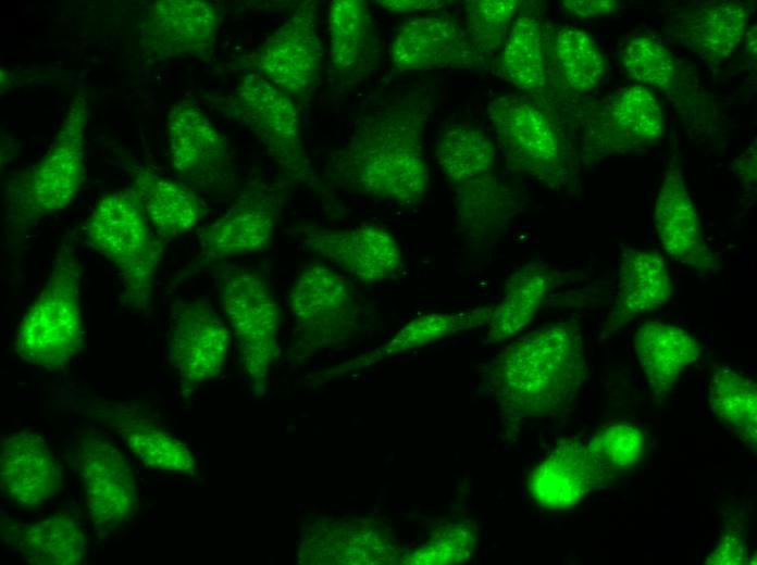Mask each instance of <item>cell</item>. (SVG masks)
<instances>
[{"label":"cell","mask_w":757,"mask_h":565,"mask_svg":"<svg viewBox=\"0 0 757 565\" xmlns=\"http://www.w3.org/2000/svg\"><path fill=\"white\" fill-rule=\"evenodd\" d=\"M0 486L13 503L25 508L41 506L63 488L61 466L45 438L16 431L2 443Z\"/></svg>","instance_id":"18"},{"label":"cell","mask_w":757,"mask_h":565,"mask_svg":"<svg viewBox=\"0 0 757 565\" xmlns=\"http://www.w3.org/2000/svg\"><path fill=\"white\" fill-rule=\"evenodd\" d=\"M645 440L638 428L616 424L594 434L586 448L598 467L609 477L632 469L644 454Z\"/></svg>","instance_id":"36"},{"label":"cell","mask_w":757,"mask_h":565,"mask_svg":"<svg viewBox=\"0 0 757 565\" xmlns=\"http://www.w3.org/2000/svg\"><path fill=\"white\" fill-rule=\"evenodd\" d=\"M221 303L252 394L260 398L281 355L280 310L273 289L257 272L227 268L221 276Z\"/></svg>","instance_id":"5"},{"label":"cell","mask_w":757,"mask_h":565,"mask_svg":"<svg viewBox=\"0 0 757 565\" xmlns=\"http://www.w3.org/2000/svg\"><path fill=\"white\" fill-rule=\"evenodd\" d=\"M87 102L83 92L72 101L46 155L16 187V211L26 221L67 208L85 176Z\"/></svg>","instance_id":"7"},{"label":"cell","mask_w":757,"mask_h":565,"mask_svg":"<svg viewBox=\"0 0 757 565\" xmlns=\"http://www.w3.org/2000/svg\"><path fill=\"white\" fill-rule=\"evenodd\" d=\"M301 543L300 555L309 564H397L401 550L383 526L367 519L315 525Z\"/></svg>","instance_id":"20"},{"label":"cell","mask_w":757,"mask_h":565,"mask_svg":"<svg viewBox=\"0 0 757 565\" xmlns=\"http://www.w3.org/2000/svg\"><path fill=\"white\" fill-rule=\"evenodd\" d=\"M82 275L83 267L73 254L57 255L45 285L15 329L13 350L23 363L59 371L80 351Z\"/></svg>","instance_id":"4"},{"label":"cell","mask_w":757,"mask_h":565,"mask_svg":"<svg viewBox=\"0 0 757 565\" xmlns=\"http://www.w3.org/2000/svg\"><path fill=\"white\" fill-rule=\"evenodd\" d=\"M609 479L593 460L586 444L566 441L533 469L529 491L538 505L563 510L575 506Z\"/></svg>","instance_id":"21"},{"label":"cell","mask_w":757,"mask_h":565,"mask_svg":"<svg viewBox=\"0 0 757 565\" xmlns=\"http://www.w3.org/2000/svg\"><path fill=\"white\" fill-rule=\"evenodd\" d=\"M518 8L519 2L514 0L467 2V21L473 42L485 50L498 48L507 36Z\"/></svg>","instance_id":"40"},{"label":"cell","mask_w":757,"mask_h":565,"mask_svg":"<svg viewBox=\"0 0 757 565\" xmlns=\"http://www.w3.org/2000/svg\"><path fill=\"white\" fill-rule=\"evenodd\" d=\"M301 242L312 254L362 282L385 281L402 266L395 237L376 224L343 229L306 227Z\"/></svg>","instance_id":"15"},{"label":"cell","mask_w":757,"mask_h":565,"mask_svg":"<svg viewBox=\"0 0 757 565\" xmlns=\"http://www.w3.org/2000/svg\"><path fill=\"white\" fill-rule=\"evenodd\" d=\"M747 378L727 366L712 371L709 403L716 418L749 447L757 439V388Z\"/></svg>","instance_id":"32"},{"label":"cell","mask_w":757,"mask_h":565,"mask_svg":"<svg viewBox=\"0 0 757 565\" xmlns=\"http://www.w3.org/2000/svg\"><path fill=\"white\" fill-rule=\"evenodd\" d=\"M220 23V12L210 1H154L139 21L140 50L157 61L204 56L213 48Z\"/></svg>","instance_id":"14"},{"label":"cell","mask_w":757,"mask_h":565,"mask_svg":"<svg viewBox=\"0 0 757 565\" xmlns=\"http://www.w3.org/2000/svg\"><path fill=\"white\" fill-rule=\"evenodd\" d=\"M746 561L747 549L743 538L737 532H727L720 537L706 563L746 564Z\"/></svg>","instance_id":"41"},{"label":"cell","mask_w":757,"mask_h":565,"mask_svg":"<svg viewBox=\"0 0 757 565\" xmlns=\"http://www.w3.org/2000/svg\"><path fill=\"white\" fill-rule=\"evenodd\" d=\"M553 56L560 75L574 90H591L601 79L603 55L594 39L580 28L564 26L557 30Z\"/></svg>","instance_id":"35"},{"label":"cell","mask_w":757,"mask_h":565,"mask_svg":"<svg viewBox=\"0 0 757 565\" xmlns=\"http://www.w3.org/2000/svg\"><path fill=\"white\" fill-rule=\"evenodd\" d=\"M634 350L654 398L672 390L682 372L700 356L698 341L685 329L665 322L642 324Z\"/></svg>","instance_id":"25"},{"label":"cell","mask_w":757,"mask_h":565,"mask_svg":"<svg viewBox=\"0 0 757 565\" xmlns=\"http://www.w3.org/2000/svg\"><path fill=\"white\" fill-rule=\"evenodd\" d=\"M84 230L89 246L116 269L124 304L136 311L146 310L165 242L152 229L133 189L102 196Z\"/></svg>","instance_id":"3"},{"label":"cell","mask_w":757,"mask_h":565,"mask_svg":"<svg viewBox=\"0 0 757 565\" xmlns=\"http://www.w3.org/2000/svg\"><path fill=\"white\" fill-rule=\"evenodd\" d=\"M460 27L445 16L409 18L390 46L393 65L400 72L462 66L471 53Z\"/></svg>","instance_id":"22"},{"label":"cell","mask_w":757,"mask_h":565,"mask_svg":"<svg viewBox=\"0 0 757 565\" xmlns=\"http://www.w3.org/2000/svg\"><path fill=\"white\" fill-rule=\"evenodd\" d=\"M501 67L508 80L521 90H537L545 85L543 35L538 22L519 17L506 40Z\"/></svg>","instance_id":"34"},{"label":"cell","mask_w":757,"mask_h":565,"mask_svg":"<svg viewBox=\"0 0 757 565\" xmlns=\"http://www.w3.org/2000/svg\"><path fill=\"white\" fill-rule=\"evenodd\" d=\"M583 339L570 322L520 337L491 360L485 385L512 420L566 411L586 376Z\"/></svg>","instance_id":"1"},{"label":"cell","mask_w":757,"mask_h":565,"mask_svg":"<svg viewBox=\"0 0 757 565\" xmlns=\"http://www.w3.org/2000/svg\"><path fill=\"white\" fill-rule=\"evenodd\" d=\"M424 122L412 104L363 117L346 147L332 155V180L353 193L399 205L421 201L431 186L422 148Z\"/></svg>","instance_id":"2"},{"label":"cell","mask_w":757,"mask_h":565,"mask_svg":"<svg viewBox=\"0 0 757 565\" xmlns=\"http://www.w3.org/2000/svg\"><path fill=\"white\" fill-rule=\"evenodd\" d=\"M457 223L470 237L487 238L513 213L511 194L492 175L456 187Z\"/></svg>","instance_id":"33"},{"label":"cell","mask_w":757,"mask_h":565,"mask_svg":"<svg viewBox=\"0 0 757 565\" xmlns=\"http://www.w3.org/2000/svg\"><path fill=\"white\" fill-rule=\"evenodd\" d=\"M229 330L204 300L179 299L171 306L169 360L179 379V393L190 397L222 373Z\"/></svg>","instance_id":"11"},{"label":"cell","mask_w":757,"mask_h":565,"mask_svg":"<svg viewBox=\"0 0 757 565\" xmlns=\"http://www.w3.org/2000/svg\"><path fill=\"white\" fill-rule=\"evenodd\" d=\"M435 158L442 173L458 187L492 175L496 148L472 126L452 124L438 135Z\"/></svg>","instance_id":"31"},{"label":"cell","mask_w":757,"mask_h":565,"mask_svg":"<svg viewBox=\"0 0 757 565\" xmlns=\"http://www.w3.org/2000/svg\"><path fill=\"white\" fill-rule=\"evenodd\" d=\"M318 3L303 1L250 56L247 67L294 100L306 99L322 65Z\"/></svg>","instance_id":"10"},{"label":"cell","mask_w":757,"mask_h":565,"mask_svg":"<svg viewBox=\"0 0 757 565\" xmlns=\"http://www.w3.org/2000/svg\"><path fill=\"white\" fill-rule=\"evenodd\" d=\"M132 189L154 233L164 241L193 230L204 214L195 191L149 167L134 170Z\"/></svg>","instance_id":"24"},{"label":"cell","mask_w":757,"mask_h":565,"mask_svg":"<svg viewBox=\"0 0 757 565\" xmlns=\"http://www.w3.org/2000/svg\"><path fill=\"white\" fill-rule=\"evenodd\" d=\"M625 71L636 81L653 88L668 89L674 80L675 64L670 52L658 41L637 36L623 51Z\"/></svg>","instance_id":"39"},{"label":"cell","mask_w":757,"mask_h":565,"mask_svg":"<svg viewBox=\"0 0 757 565\" xmlns=\"http://www.w3.org/2000/svg\"><path fill=\"white\" fill-rule=\"evenodd\" d=\"M748 13L739 2L724 1L700 7L679 24L683 45L709 63L732 54L740 43Z\"/></svg>","instance_id":"29"},{"label":"cell","mask_w":757,"mask_h":565,"mask_svg":"<svg viewBox=\"0 0 757 565\" xmlns=\"http://www.w3.org/2000/svg\"><path fill=\"white\" fill-rule=\"evenodd\" d=\"M275 186L245 190L227 211L200 234L202 253L211 260L262 252L271 244L284 203Z\"/></svg>","instance_id":"16"},{"label":"cell","mask_w":757,"mask_h":565,"mask_svg":"<svg viewBox=\"0 0 757 565\" xmlns=\"http://www.w3.org/2000/svg\"><path fill=\"white\" fill-rule=\"evenodd\" d=\"M375 3L387 11L397 13L435 10L444 5L443 2L434 0H380Z\"/></svg>","instance_id":"43"},{"label":"cell","mask_w":757,"mask_h":565,"mask_svg":"<svg viewBox=\"0 0 757 565\" xmlns=\"http://www.w3.org/2000/svg\"><path fill=\"white\" fill-rule=\"evenodd\" d=\"M330 64L334 74L355 80L372 70L378 45L369 7L361 0H334L327 14Z\"/></svg>","instance_id":"26"},{"label":"cell","mask_w":757,"mask_h":565,"mask_svg":"<svg viewBox=\"0 0 757 565\" xmlns=\"http://www.w3.org/2000/svg\"><path fill=\"white\" fill-rule=\"evenodd\" d=\"M562 5L571 16L579 20L605 17L619 7L613 0H566Z\"/></svg>","instance_id":"42"},{"label":"cell","mask_w":757,"mask_h":565,"mask_svg":"<svg viewBox=\"0 0 757 565\" xmlns=\"http://www.w3.org/2000/svg\"><path fill=\"white\" fill-rule=\"evenodd\" d=\"M613 124L623 133L643 141H655L662 135L663 116L654 96L634 85L620 91L610 106Z\"/></svg>","instance_id":"37"},{"label":"cell","mask_w":757,"mask_h":565,"mask_svg":"<svg viewBox=\"0 0 757 565\" xmlns=\"http://www.w3.org/2000/svg\"><path fill=\"white\" fill-rule=\"evenodd\" d=\"M746 47L749 51L756 52V32L755 29L749 32L746 36Z\"/></svg>","instance_id":"44"},{"label":"cell","mask_w":757,"mask_h":565,"mask_svg":"<svg viewBox=\"0 0 757 565\" xmlns=\"http://www.w3.org/2000/svg\"><path fill=\"white\" fill-rule=\"evenodd\" d=\"M288 307L307 351L335 346L357 328L358 299L347 279L324 264L305 266L294 279Z\"/></svg>","instance_id":"8"},{"label":"cell","mask_w":757,"mask_h":565,"mask_svg":"<svg viewBox=\"0 0 757 565\" xmlns=\"http://www.w3.org/2000/svg\"><path fill=\"white\" fill-rule=\"evenodd\" d=\"M654 223L661 247L673 260L697 271L719 268L702 236L697 211L675 163L669 166L658 189Z\"/></svg>","instance_id":"19"},{"label":"cell","mask_w":757,"mask_h":565,"mask_svg":"<svg viewBox=\"0 0 757 565\" xmlns=\"http://www.w3.org/2000/svg\"><path fill=\"white\" fill-rule=\"evenodd\" d=\"M16 551L33 565H77L88 553L80 525L65 514L29 524L16 536Z\"/></svg>","instance_id":"30"},{"label":"cell","mask_w":757,"mask_h":565,"mask_svg":"<svg viewBox=\"0 0 757 565\" xmlns=\"http://www.w3.org/2000/svg\"><path fill=\"white\" fill-rule=\"evenodd\" d=\"M673 291L663 256L656 251L625 248L618 271L616 303L607 319L608 332L663 305Z\"/></svg>","instance_id":"23"},{"label":"cell","mask_w":757,"mask_h":565,"mask_svg":"<svg viewBox=\"0 0 757 565\" xmlns=\"http://www.w3.org/2000/svg\"><path fill=\"white\" fill-rule=\"evenodd\" d=\"M87 412L112 428L148 468L194 476L196 461L189 447L138 404L89 400Z\"/></svg>","instance_id":"17"},{"label":"cell","mask_w":757,"mask_h":565,"mask_svg":"<svg viewBox=\"0 0 757 565\" xmlns=\"http://www.w3.org/2000/svg\"><path fill=\"white\" fill-rule=\"evenodd\" d=\"M488 114L509 168L553 186L568 179L558 131L539 108L504 96L491 102Z\"/></svg>","instance_id":"9"},{"label":"cell","mask_w":757,"mask_h":565,"mask_svg":"<svg viewBox=\"0 0 757 565\" xmlns=\"http://www.w3.org/2000/svg\"><path fill=\"white\" fill-rule=\"evenodd\" d=\"M170 162L181 181L202 189L223 188L231 178L228 145L195 104L175 103L166 121Z\"/></svg>","instance_id":"13"},{"label":"cell","mask_w":757,"mask_h":565,"mask_svg":"<svg viewBox=\"0 0 757 565\" xmlns=\"http://www.w3.org/2000/svg\"><path fill=\"white\" fill-rule=\"evenodd\" d=\"M560 274L550 265L533 262L514 271L498 304L492 309L487 341L498 343L524 329L541 311Z\"/></svg>","instance_id":"27"},{"label":"cell","mask_w":757,"mask_h":565,"mask_svg":"<svg viewBox=\"0 0 757 565\" xmlns=\"http://www.w3.org/2000/svg\"><path fill=\"white\" fill-rule=\"evenodd\" d=\"M474 529L464 523H448L436 528L400 563L411 565H451L469 561L476 547Z\"/></svg>","instance_id":"38"},{"label":"cell","mask_w":757,"mask_h":565,"mask_svg":"<svg viewBox=\"0 0 757 565\" xmlns=\"http://www.w3.org/2000/svg\"><path fill=\"white\" fill-rule=\"evenodd\" d=\"M227 110L236 122L253 133L286 179L310 187L317 185L300 136L299 110L293 98L248 72L231 96Z\"/></svg>","instance_id":"6"},{"label":"cell","mask_w":757,"mask_h":565,"mask_svg":"<svg viewBox=\"0 0 757 565\" xmlns=\"http://www.w3.org/2000/svg\"><path fill=\"white\" fill-rule=\"evenodd\" d=\"M492 306H477L463 311L431 312L421 314L404 325L385 344L333 368V373L346 374L409 352L458 332L481 327L488 323Z\"/></svg>","instance_id":"28"},{"label":"cell","mask_w":757,"mask_h":565,"mask_svg":"<svg viewBox=\"0 0 757 565\" xmlns=\"http://www.w3.org/2000/svg\"><path fill=\"white\" fill-rule=\"evenodd\" d=\"M76 447L87 513L97 528L116 530L139 506L134 473L124 454L95 429L80 431Z\"/></svg>","instance_id":"12"}]
</instances>
